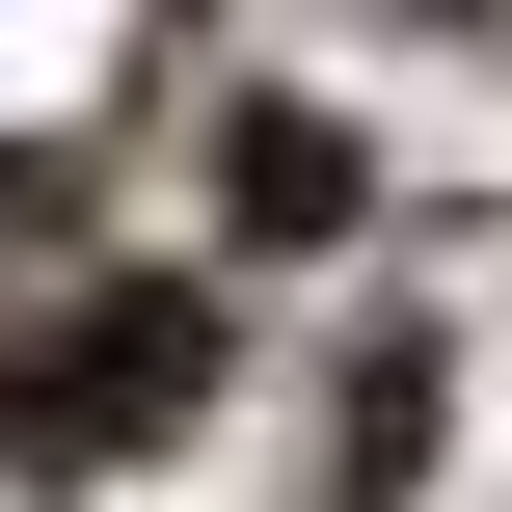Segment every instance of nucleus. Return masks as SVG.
Returning a JSON list of instances; mask_svg holds the SVG:
<instances>
[{"mask_svg": "<svg viewBox=\"0 0 512 512\" xmlns=\"http://www.w3.org/2000/svg\"><path fill=\"white\" fill-rule=\"evenodd\" d=\"M189 405H216V297H162V270L0 324V486H108V459H162Z\"/></svg>", "mask_w": 512, "mask_h": 512, "instance_id": "obj_1", "label": "nucleus"}, {"mask_svg": "<svg viewBox=\"0 0 512 512\" xmlns=\"http://www.w3.org/2000/svg\"><path fill=\"white\" fill-rule=\"evenodd\" d=\"M432 405H459V351H432V324H351V405H324L297 512H405V486H432Z\"/></svg>", "mask_w": 512, "mask_h": 512, "instance_id": "obj_2", "label": "nucleus"}, {"mask_svg": "<svg viewBox=\"0 0 512 512\" xmlns=\"http://www.w3.org/2000/svg\"><path fill=\"white\" fill-rule=\"evenodd\" d=\"M351 189H378L351 108H243V135H216V216H243V243H351Z\"/></svg>", "mask_w": 512, "mask_h": 512, "instance_id": "obj_3", "label": "nucleus"}]
</instances>
